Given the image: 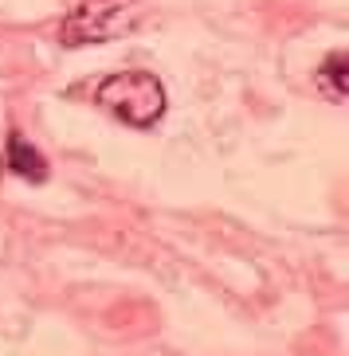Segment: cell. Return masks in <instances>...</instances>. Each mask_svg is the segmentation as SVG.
Returning <instances> with one entry per match:
<instances>
[{"instance_id": "cell-1", "label": "cell", "mask_w": 349, "mask_h": 356, "mask_svg": "<svg viewBox=\"0 0 349 356\" xmlns=\"http://www.w3.org/2000/svg\"><path fill=\"white\" fill-rule=\"evenodd\" d=\"M95 102L102 106L106 114H114L118 122H126L134 129H149L161 122L165 106H169V95H165L157 74L122 71V74H110V79L98 83Z\"/></svg>"}, {"instance_id": "cell-2", "label": "cell", "mask_w": 349, "mask_h": 356, "mask_svg": "<svg viewBox=\"0 0 349 356\" xmlns=\"http://www.w3.org/2000/svg\"><path fill=\"white\" fill-rule=\"evenodd\" d=\"M138 24V0H79L67 12L59 40L79 47V43H106L114 35H126Z\"/></svg>"}, {"instance_id": "cell-3", "label": "cell", "mask_w": 349, "mask_h": 356, "mask_svg": "<svg viewBox=\"0 0 349 356\" xmlns=\"http://www.w3.org/2000/svg\"><path fill=\"white\" fill-rule=\"evenodd\" d=\"M8 168L24 180H36V184L47 180V161H43L40 149L28 145V137L16 134V129H12V137H8Z\"/></svg>"}, {"instance_id": "cell-4", "label": "cell", "mask_w": 349, "mask_h": 356, "mask_svg": "<svg viewBox=\"0 0 349 356\" xmlns=\"http://www.w3.org/2000/svg\"><path fill=\"white\" fill-rule=\"evenodd\" d=\"M318 90H326V98H334V102H346V95H349L346 51H329V59L318 67Z\"/></svg>"}]
</instances>
